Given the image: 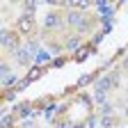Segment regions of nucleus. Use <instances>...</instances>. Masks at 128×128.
Listing matches in <instances>:
<instances>
[{
    "label": "nucleus",
    "mask_w": 128,
    "mask_h": 128,
    "mask_svg": "<svg viewBox=\"0 0 128 128\" xmlns=\"http://www.w3.org/2000/svg\"><path fill=\"white\" fill-rule=\"evenodd\" d=\"M12 85H16V76H9V73H5V76H2V87H5V89H9Z\"/></svg>",
    "instance_id": "1a4fd4ad"
},
{
    "label": "nucleus",
    "mask_w": 128,
    "mask_h": 128,
    "mask_svg": "<svg viewBox=\"0 0 128 128\" xmlns=\"http://www.w3.org/2000/svg\"><path fill=\"white\" fill-rule=\"evenodd\" d=\"M12 124H14V117H9V114H5V117H2V128H9Z\"/></svg>",
    "instance_id": "4468645a"
},
{
    "label": "nucleus",
    "mask_w": 128,
    "mask_h": 128,
    "mask_svg": "<svg viewBox=\"0 0 128 128\" xmlns=\"http://www.w3.org/2000/svg\"><path fill=\"white\" fill-rule=\"evenodd\" d=\"M37 60H39V62H41V60H48V53H44V50H41V53H39V57H37Z\"/></svg>",
    "instance_id": "5701e85b"
},
{
    "label": "nucleus",
    "mask_w": 128,
    "mask_h": 128,
    "mask_svg": "<svg viewBox=\"0 0 128 128\" xmlns=\"http://www.w3.org/2000/svg\"><path fill=\"white\" fill-rule=\"evenodd\" d=\"M28 85H30V80H28V78H23V80H21V82H18V85H16V87H14V92H18V89H25Z\"/></svg>",
    "instance_id": "2eb2a0df"
},
{
    "label": "nucleus",
    "mask_w": 128,
    "mask_h": 128,
    "mask_svg": "<svg viewBox=\"0 0 128 128\" xmlns=\"http://www.w3.org/2000/svg\"><path fill=\"white\" fill-rule=\"evenodd\" d=\"M25 48H28V50H30V53H37V50H39V46H37L34 41H30V44H28Z\"/></svg>",
    "instance_id": "dca6fc26"
},
{
    "label": "nucleus",
    "mask_w": 128,
    "mask_h": 128,
    "mask_svg": "<svg viewBox=\"0 0 128 128\" xmlns=\"http://www.w3.org/2000/svg\"><path fill=\"white\" fill-rule=\"evenodd\" d=\"M71 128H85V124H73Z\"/></svg>",
    "instance_id": "b1692460"
},
{
    "label": "nucleus",
    "mask_w": 128,
    "mask_h": 128,
    "mask_svg": "<svg viewBox=\"0 0 128 128\" xmlns=\"http://www.w3.org/2000/svg\"><path fill=\"white\" fill-rule=\"evenodd\" d=\"M101 124H103V128H110V126H112V119H110V117H103Z\"/></svg>",
    "instance_id": "aec40b11"
},
{
    "label": "nucleus",
    "mask_w": 128,
    "mask_h": 128,
    "mask_svg": "<svg viewBox=\"0 0 128 128\" xmlns=\"http://www.w3.org/2000/svg\"><path fill=\"white\" fill-rule=\"evenodd\" d=\"M14 94H16L14 89H12V92H9V89H5V101H14Z\"/></svg>",
    "instance_id": "a211bd4d"
},
{
    "label": "nucleus",
    "mask_w": 128,
    "mask_h": 128,
    "mask_svg": "<svg viewBox=\"0 0 128 128\" xmlns=\"http://www.w3.org/2000/svg\"><path fill=\"white\" fill-rule=\"evenodd\" d=\"M64 62H66V57H57V60H53V64H50V66H62Z\"/></svg>",
    "instance_id": "f3484780"
},
{
    "label": "nucleus",
    "mask_w": 128,
    "mask_h": 128,
    "mask_svg": "<svg viewBox=\"0 0 128 128\" xmlns=\"http://www.w3.org/2000/svg\"><path fill=\"white\" fill-rule=\"evenodd\" d=\"M96 76H80V80H78V87H85L87 82H89V80H94Z\"/></svg>",
    "instance_id": "ddd939ff"
},
{
    "label": "nucleus",
    "mask_w": 128,
    "mask_h": 128,
    "mask_svg": "<svg viewBox=\"0 0 128 128\" xmlns=\"http://www.w3.org/2000/svg\"><path fill=\"white\" fill-rule=\"evenodd\" d=\"M57 128H71V124H69V121H60Z\"/></svg>",
    "instance_id": "4be33fe9"
},
{
    "label": "nucleus",
    "mask_w": 128,
    "mask_h": 128,
    "mask_svg": "<svg viewBox=\"0 0 128 128\" xmlns=\"http://www.w3.org/2000/svg\"><path fill=\"white\" fill-rule=\"evenodd\" d=\"M2 46H5V50H9V53H14V55H16V50H18V48H16V39L9 37L7 30H2Z\"/></svg>",
    "instance_id": "f257e3e1"
},
{
    "label": "nucleus",
    "mask_w": 128,
    "mask_h": 128,
    "mask_svg": "<svg viewBox=\"0 0 128 128\" xmlns=\"http://www.w3.org/2000/svg\"><path fill=\"white\" fill-rule=\"evenodd\" d=\"M46 28H62L55 12H48V14H46Z\"/></svg>",
    "instance_id": "423d86ee"
},
{
    "label": "nucleus",
    "mask_w": 128,
    "mask_h": 128,
    "mask_svg": "<svg viewBox=\"0 0 128 128\" xmlns=\"http://www.w3.org/2000/svg\"><path fill=\"white\" fill-rule=\"evenodd\" d=\"M44 71H46V66H34V69H32V71H30V73H28L25 78H28L30 82H32V80H37V78H41V76H44Z\"/></svg>",
    "instance_id": "6e6552de"
},
{
    "label": "nucleus",
    "mask_w": 128,
    "mask_h": 128,
    "mask_svg": "<svg viewBox=\"0 0 128 128\" xmlns=\"http://www.w3.org/2000/svg\"><path fill=\"white\" fill-rule=\"evenodd\" d=\"M16 28H18V32H21V34H28V32L32 30V16H30V14H25L23 18L16 23Z\"/></svg>",
    "instance_id": "f03ea898"
},
{
    "label": "nucleus",
    "mask_w": 128,
    "mask_h": 128,
    "mask_svg": "<svg viewBox=\"0 0 128 128\" xmlns=\"http://www.w3.org/2000/svg\"><path fill=\"white\" fill-rule=\"evenodd\" d=\"M112 87V78L110 76H103V78H98V80H96V92H105V89H110Z\"/></svg>",
    "instance_id": "20e7f679"
},
{
    "label": "nucleus",
    "mask_w": 128,
    "mask_h": 128,
    "mask_svg": "<svg viewBox=\"0 0 128 128\" xmlns=\"http://www.w3.org/2000/svg\"><path fill=\"white\" fill-rule=\"evenodd\" d=\"M78 103H82V105H87V108H89V105H92L89 94H80V96H78Z\"/></svg>",
    "instance_id": "f8f14e48"
},
{
    "label": "nucleus",
    "mask_w": 128,
    "mask_h": 128,
    "mask_svg": "<svg viewBox=\"0 0 128 128\" xmlns=\"http://www.w3.org/2000/svg\"><path fill=\"white\" fill-rule=\"evenodd\" d=\"M110 112H112V105L105 103V105H103V114H110Z\"/></svg>",
    "instance_id": "412c9836"
},
{
    "label": "nucleus",
    "mask_w": 128,
    "mask_h": 128,
    "mask_svg": "<svg viewBox=\"0 0 128 128\" xmlns=\"http://www.w3.org/2000/svg\"><path fill=\"white\" fill-rule=\"evenodd\" d=\"M66 21H69L71 25H76V28H78V25H82V23H85V14H82V12H69Z\"/></svg>",
    "instance_id": "7ed1b4c3"
},
{
    "label": "nucleus",
    "mask_w": 128,
    "mask_h": 128,
    "mask_svg": "<svg viewBox=\"0 0 128 128\" xmlns=\"http://www.w3.org/2000/svg\"><path fill=\"white\" fill-rule=\"evenodd\" d=\"M92 53H94V48H89V50H78V53H76V60H78V62H82V60H87Z\"/></svg>",
    "instance_id": "9b49d317"
},
{
    "label": "nucleus",
    "mask_w": 128,
    "mask_h": 128,
    "mask_svg": "<svg viewBox=\"0 0 128 128\" xmlns=\"http://www.w3.org/2000/svg\"><path fill=\"white\" fill-rule=\"evenodd\" d=\"M103 34H105V32H103V30H101V32H96V34H94V39H92V41H94V44H98V41L103 39Z\"/></svg>",
    "instance_id": "6ab92c4d"
},
{
    "label": "nucleus",
    "mask_w": 128,
    "mask_h": 128,
    "mask_svg": "<svg viewBox=\"0 0 128 128\" xmlns=\"http://www.w3.org/2000/svg\"><path fill=\"white\" fill-rule=\"evenodd\" d=\"M16 60H18L21 64H30V60H32V53L28 50V48H18V50H16Z\"/></svg>",
    "instance_id": "39448f33"
},
{
    "label": "nucleus",
    "mask_w": 128,
    "mask_h": 128,
    "mask_svg": "<svg viewBox=\"0 0 128 128\" xmlns=\"http://www.w3.org/2000/svg\"><path fill=\"white\" fill-rule=\"evenodd\" d=\"M98 12H101V18L110 21V16H112V5H108V2H98Z\"/></svg>",
    "instance_id": "0eeeda50"
},
{
    "label": "nucleus",
    "mask_w": 128,
    "mask_h": 128,
    "mask_svg": "<svg viewBox=\"0 0 128 128\" xmlns=\"http://www.w3.org/2000/svg\"><path fill=\"white\" fill-rule=\"evenodd\" d=\"M78 48H80V39H78V37L66 39V50H78Z\"/></svg>",
    "instance_id": "9d476101"
}]
</instances>
